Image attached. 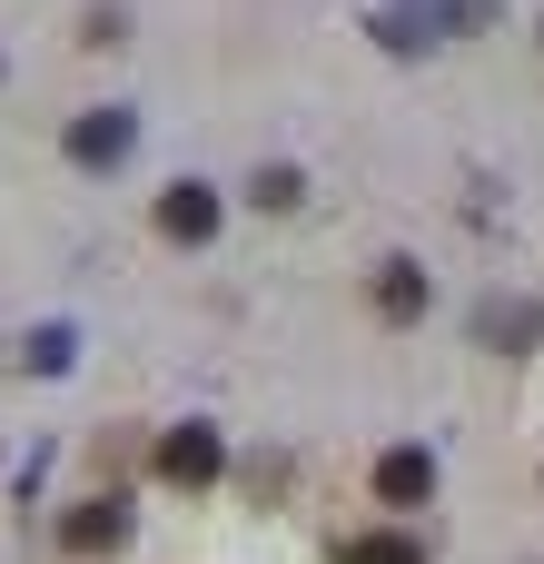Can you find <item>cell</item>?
<instances>
[{
	"label": "cell",
	"instance_id": "cell-5",
	"mask_svg": "<svg viewBox=\"0 0 544 564\" xmlns=\"http://www.w3.org/2000/svg\"><path fill=\"white\" fill-rule=\"evenodd\" d=\"M426 496H436V456H426V446H387V456H377V506L416 516Z\"/></svg>",
	"mask_w": 544,
	"mask_h": 564
},
{
	"label": "cell",
	"instance_id": "cell-2",
	"mask_svg": "<svg viewBox=\"0 0 544 564\" xmlns=\"http://www.w3.org/2000/svg\"><path fill=\"white\" fill-rule=\"evenodd\" d=\"M119 545H129V496H119V486H99V496H79V506H69V516H59V555H119Z\"/></svg>",
	"mask_w": 544,
	"mask_h": 564
},
{
	"label": "cell",
	"instance_id": "cell-3",
	"mask_svg": "<svg viewBox=\"0 0 544 564\" xmlns=\"http://www.w3.org/2000/svg\"><path fill=\"white\" fill-rule=\"evenodd\" d=\"M59 149H69V169H119L139 149V109H79Z\"/></svg>",
	"mask_w": 544,
	"mask_h": 564
},
{
	"label": "cell",
	"instance_id": "cell-8",
	"mask_svg": "<svg viewBox=\"0 0 544 564\" xmlns=\"http://www.w3.org/2000/svg\"><path fill=\"white\" fill-rule=\"evenodd\" d=\"M297 188H307L297 169H258V178H248V198H258V208H297Z\"/></svg>",
	"mask_w": 544,
	"mask_h": 564
},
{
	"label": "cell",
	"instance_id": "cell-4",
	"mask_svg": "<svg viewBox=\"0 0 544 564\" xmlns=\"http://www.w3.org/2000/svg\"><path fill=\"white\" fill-rule=\"evenodd\" d=\"M159 238H168V248H208V238H218V188H208V178L159 188Z\"/></svg>",
	"mask_w": 544,
	"mask_h": 564
},
{
	"label": "cell",
	"instance_id": "cell-9",
	"mask_svg": "<svg viewBox=\"0 0 544 564\" xmlns=\"http://www.w3.org/2000/svg\"><path fill=\"white\" fill-rule=\"evenodd\" d=\"M69 347H79L69 327H40V337H30V367H40V377H59V367H69Z\"/></svg>",
	"mask_w": 544,
	"mask_h": 564
},
{
	"label": "cell",
	"instance_id": "cell-7",
	"mask_svg": "<svg viewBox=\"0 0 544 564\" xmlns=\"http://www.w3.org/2000/svg\"><path fill=\"white\" fill-rule=\"evenodd\" d=\"M337 564H426V545L406 535V525H367V535H347Z\"/></svg>",
	"mask_w": 544,
	"mask_h": 564
},
{
	"label": "cell",
	"instance_id": "cell-1",
	"mask_svg": "<svg viewBox=\"0 0 544 564\" xmlns=\"http://www.w3.org/2000/svg\"><path fill=\"white\" fill-rule=\"evenodd\" d=\"M149 466H159V486L208 496V486L228 476V436H218L208 416H188V426H168V436H159V456H149Z\"/></svg>",
	"mask_w": 544,
	"mask_h": 564
},
{
	"label": "cell",
	"instance_id": "cell-6",
	"mask_svg": "<svg viewBox=\"0 0 544 564\" xmlns=\"http://www.w3.org/2000/svg\"><path fill=\"white\" fill-rule=\"evenodd\" d=\"M426 297H436V288H426V268H416V258H377V317H387V327H416V317H426Z\"/></svg>",
	"mask_w": 544,
	"mask_h": 564
}]
</instances>
